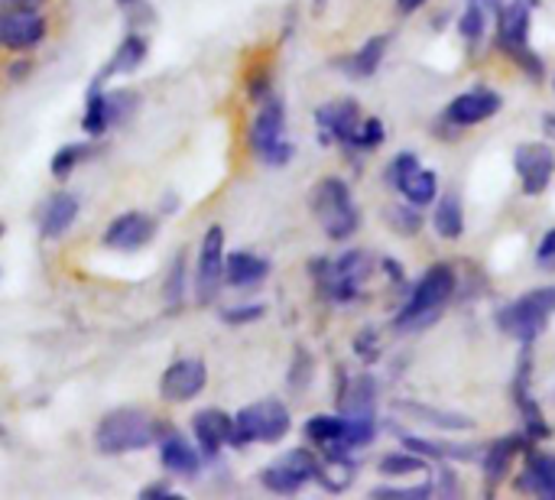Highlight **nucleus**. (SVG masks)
<instances>
[{
  "label": "nucleus",
  "instance_id": "1",
  "mask_svg": "<svg viewBox=\"0 0 555 500\" xmlns=\"http://www.w3.org/2000/svg\"><path fill=\"white\" fill-rule=\"evenodd\" d=\"M540 0H504L498 10L494 23V46L504 59H511L530 81L546 78V62L543 55L530 46V29H533V10Z\"/></svg>",
  "mask_w": 555,
  "mask_h": 500
},
{
  "label": "nucleus",
  "instance_id": "2",
  "mask_svg": "<svg viewBox=\"0 0 555 500\" xmlns=\"http://www.w3.org/2000/svg\"><path fill=\"white\" fill-rule=\"evenodd\" d=\"M459 293V270L452 260H439L433 264L413 286L406 303L400 306L393 325L400 332H413V329H426L429 322L439 319V312L449 306V299Z\"/></svg>",
  "mask_w": 555,
  "mask_h": 500
},
{
  "label": "nucleus",
  "instance_id": "3",
  "mask_svg": "<svg viewBox=\"0 0 555 500\" xmlns=\"http://www.w3.org/2000/svg\"><path fill=\"white\" fill-rule=\"evenodd\" d=\"M172 433L166 430L159 420H153L150 413L137 410V407H124V410H111L98 430H94V446L104 456H127V452H140L150 446H159V439Z\"/></svg>",
  "mask_w": 555,
  "mask_h": 500
},
{
  "label": "nucleus",
  "instance_id": "4",
  "mask_svg": "<svg viewBox=\"0 0 555 500\" xmlns=\"http://www.w3.org/2000/svg\"><path fill=\"white\" fill-rule=\"evenodd\" d=\"M309 208L328 241H348L361 228V211H358L354 192L338 176H325L315 182V189L309 195Z\"/></svg>",
  "mask_w": 555,
  "mask_h": 500
},
{
  "label": "nucleus",
  "instance_id": "5",
  "mask_svg": "<svg viewBox=\"0 0 555 500\" xmlns=\"http://www.w3.org/2000/svg\"><path fill=\"white\" fill-rule=\"evenodd\" d=\"M374 270H377V260L367 251H348L338 260H315L309 267V273L319 283V293L328 303H354Z\"/></svg>",
  "mask_w": 555,
  "mask_h": 500
},
{
  "label": "nucleus",
  "instance_id": "6",
  "mask_svg": "<svg viewBox=\"0 0 555 500\" xmlns=\"http://www.w3.org/2000/svg\"><path fill=\"white\" fill-rule=\"evenodd\" d=\"M289 426V410L280 400H260L231 416V446L244 449L254 443H280Z\"/></svg>",
  "mask_w": 555,
  "mask_h": 500
},
{
  "label": "nucleus",
  "instance_id": "7",
  "mask_svg": "<svg viewBox=\"0 0 555 500\" xmlns=\"http://www.w3.org/2000/svg\"><path fill=\"white\" fill-rule=\"evenodd\" d=\"M257 104L260 107L250 124V146L267 166H286L293 159V143L283 137L286 133V107L273 94H267Z\"/></svg>",
  "mask_w": 555,
  "mask_h": 500
},
{
  "label": "nucleus",
  "instance_id": "8",
  "mask_svg": "<svg viewBox=\"0 0 555 500\" xmlns=\"http://www.w3.org/2000/svg\"><path fill=\"white\" fill-rule=\"evenodd\" d=\"M511 397H514V407L524 420V433L530 436L533 446L553 439V426L540 407V400L533 397V345H524L520 358H517V371H514V381H511Z\"/></svg>",
  "mask_w": 555,
  "mask_h": 500
},
{
  "label": "nucleus",
  "instance_id": "9",
  "mask_svg": "<svg viewBox=\"0 0 555 500\" xmlns=\"http://www.w3.org/2000/svg\"><path fill=\"white\" fill-rule=\"evenodd\" d=\"M387 182L403 195V202H413L420 208H433V202L442 195L439 192V172L426 169L413 150L397 153L387 166Z\"/></svg>",
  "mask_w": 555,
  "mask_h": 500
},
{
  "label": "nucleus",
  "instance_id": "10",
  "mask_svg": "<svg viewBox=\"0 0 555 500\" xmlns=\"http://www.w3.org/2000/svg\"><path fill=\"white\" fill-rule=\"evenodd\" d=\"M319 469H322V459L312 449H293L263 469L260 485L273 495H299L306 485L319 478Z\"/></svg>",
  "mask_w": 555,
  "mask_h": 500
},
{
  "label": "nucleus",
  "instance_id": "11",
  "mask_svg": "<svg viewBox=\"0 0 555 500\" xmlns=\"http://www.w3.org/2000/svg\"><path fill=\"white\" fill-rule=\"evenodd\" d=\"M530 436L527 433H507L501 439H494L491 446L481 449V478H485V488L488 495H494L498 488H504L511 478H514V469L517 462L524 459V452L530 449Z\"/></svg>",
  "mask_w": 555,
  "mask_h": 500
},
{
  "label": "nucleus",
  "instance_id": "12",
  "mask_svg": "<svg viewBox=\"0 0 555 500\" xmlns=\"http://www.w3.org/2000/svg\"><path fill=\"white\" fill-rule=\"evenodd\" d=\"M514 169L520 179V192L540 198L550 192L555 179V150L543 140H527L514 150Z\"/></svg>",
  "mask_w": 555,
  "mask_h": 500
},
{
  "label": "nucleus",
  "instance_id": "13",
  "mask_svg": "<svg viewBox=\"0 0 555 500\" xmlns=\"http://www.w3.org/2000/svg\"><path fill=\"white\" fill-rule=\"evenodd\" d=\"M501 107H504V94H501V91H494L491 85H475V88L455 94V98L446 104L442 117H446L449 124L468 130V127H478V124H488L491 117H498Z\"/></svg>",
  "mask_w": 555,
  "mask_h": 500
},
{
  "label": "nucleus",
  "instance_id": "14",
  "mask_svg": "<svg viewBox=\"0 0 555 500\" xmlns=\"http://www.w3.org/2000/svg\"><path fill=\"white\" fill-rule=\"evenodd\" d=\"M224 283V231L215 225L205 231L202 247H198V264H195V299L198 306H208L218 299Z\"/></svg>",
  "mask_w": 555,
  "mask_h": 500
},
{
  "label": "nucleus",
  "instance_id": "15",
  "mask_svg": "<svg viewBox=\"0 0 555 500\" xmlns=\"http://www.w3.org/2000/svg\"><path fill=\"white\" fill-rule=\"evenodd\" d=\"M364 114H361V104L354 98H341V101H328L315 111V124H319V140L322 143H338L345 150H351L354 143V133L361 127Z\"/></svg>",
  "mask_w": 555,
  "mask_h": 500
},
{
  "label": "nucleus",
  "instance_id": "16",
  "mask_svg": "<svg viewBox=\"0 0 555 500\" xmlns=\"http://www.w3.org/2000/svg\"><path fill=\"white\" fill-rule=\"evenodd\" d=\"M46 39V16L36 7H7L0 10V49L26 52Z\"/></svg>",
  "mask_w": 555,
  "mask_h": 500
},
{
  "label": "nucleus",
  "instance_id": "17",
  "mask_svg": "<svg viewBox=\"0 0 555 500\" xmlns=\"http://www.w3.org/2000/svg\"><path fill=\"white\" fill-rule=\"evenodd\" d=\"M208 384V368L202 358H179L159 377V397L166 403H189Z\"/></svg>",
  "mask_w": 555,
  "mask_h": 500
},
{
  "label": "nucleus",
  "instance_id": "18",
  "mask_svg": "<svg viewBox=\"0 0 555 500\" xmlns=\"http://www.w3.org/2000/svg\"><path fill=\"white\" fill-rule=\"evenodd\" d=\"M133 104H137V94H130V91H94L88 98V107L81 117L85 133H91V137L107 133L117 120H124L133 111Z\"/></svg>",
  "mask_w": 555,
  "mask_h": 500
},
{
  "label": "nucleus",
  "instance_id": "19",
  "mask_svg": "<svg viewBox=\"0 0 555 500\" xmlns=\"http://www.w3.org/2000/svg\"><path fill=\"white\" fill-rule=\"evenodd\" d=\"M520 462L524 469L514 478V491L530 495V498L555 500V452H543L530 446Z\"/></svg>",
  "mask_w": 555,
  "mask_h": 500
},
{
  "label": "nucleus",
  "instance_id": "20",
  "mask_svg": "<svg viewBox=\"0 0 555 500\" xmlns=\"http://www.w3.org/2000/svg\"><path fill=\"white\" fill-rule=\"evenodd\" d=\"M153 234H156V221H153L150 215H143V211H124L120 218H114V221L107 225V231H104L101 241H104V247H111V251L130 254V251L146 247Z\"/></svg>",
  "mask_w": 555,
  "mask_h": 500
},
{
  "label": "nucleus",
  "instance_id": "21",
  "mask_svg": "<svg viewBox=\"0 0 555 500\" xmlns=\"http://www.w3.org/2000/svg\"><path fill=\"white\" fill-rule=\"evenodd\" d=\"M302 433H306L309 446H315L325 459L351 456L348 443H345V416L341 413H315L312 420H306Z\"/></svg>",
  "mask_w": 555,
  "mask_h": 500
},
{
  "label": "nucleus",
  "instance_id": "22",
  "mask_svg": "<svg viewBox=\"0 0 555 500\" xmlns=\"http://www.w3.org/2000/svg\"><path fill=\"white\" fill-rule=\"evenodd\" d=\"M397 413H403L410 423L439 430V433H472L475 420L465 413H452V410H439V407H426V403H393Z\"/></svg>",
  "mask_w": 555,
  "mask_h": 500
},
{
  "label": "nucleus",
  "instance_id": "23",
  "mask_svg": "<svg viewBox=\"0 0 555 500\" xmlns=\"http://www.w3.org/2000/svg\"><path fill=\"white\" fill-rule=\"evenodd\" d=\"M192 433H195V443L202 446V452L211 459L224 446H231V416L224 410H198L192 420Z\"/></svg>",
  "mask_w": 555,
  "mask_h": 500
},
{
  "label": "nucleus",
  "instance_id": "24",
  "mask_svg": "<svg viewBox=\"0 0 555 500\" xmlns=\"http://www.w3.org/2000/svg\"><path fill=\"white\" fill-rule=\"evenodd\" d=\"M387 49H390V36L380 33V36H371L364 46H358L351 55H345L338 65H341L351 78H371V75H377V68L384 65Z\"/></svg>",
  "mask_w": 555,
  "mask_h": 500
},
{
  "label": "nucleus",
  "instance_id": "25",
  "mask_svg": "<svg viewBox=\"0 0 555 500\" xmlns=\"http://www.w3.org/2000/svg\"><path fill=\"white\" fill-rule=\"evenodd\" d=\"M75 218H78V198L68 195V192H55V195L46 202V208H42L39 234H42L46 241H55V238H62V234L75 225Z\"/></svg>",
  "mask_w": 555,
  "mask_h": 500
},
{
  "label": "nucleus",
  "instance_id": "26",
  "mask_svg": "<svg viewBox=\"0 0 555 500\" xmlns=\"http://www.w3.org/2000/svg\"><path fill=\"white\" fill-rule=\"evenodd\" d=\"M159 459H163V469L172 472V475H179V478H195L198 469H202V459H198L195 446H189L176 433H166L159 439Z\"/></svg>",
  "mask_w": 555,
  "mask_h": 500
},
{
  "label": "nucleus",
  "instance_id": "27",
  "mask_svg": "<svg viewBox=\"0 0 555 500\" xmlns=\"http://www.w3.org/2000/svg\"><path fill=\"white\" fill-rule=\"evenodd\" d=\"M267 273H270V260H263L250 251H237V254L224 257V280L234 290H250V286L263 283Z\"/></svg>",
  "mask_w": 555,
  "mask_h": 500
},
{
  "label": "nucleus",
  "instance_id": "28",
  "mask_svg": "<svg viewBox=\"0 0 555 500\" xmlns=\"http://www.w3.org/2000/svg\"><path fill=\"white\" fill-rule=\"evenodd\" d=\"M433 228L442 241H459L465 234V205L455 192L433 202Z\"/></svg>",
  "mask_w": 555,
  "mask_h": 500
},
{
  "label": "nucleus",
  "instance_id": "29",
  "mask_svg": "<svg viewBox=\"0 0 555 500\" xmlns=\"http://www.w3.org/2000/svg\"><path fill=\"white\" fill-rule=\"evenodd\" d=\"M143 59H146V39L137 36V33H130V36L117 46V52L111 55V62H107V68L98 75V81H104V78H111V75H130V72H137V68L143 65Z\"/></svg>",
  "mask_w": 555,
  "mask_h": 500
},
{
  "label": "nucleus",
  "instance_id": "30",
  "mask_svg": "<svg viewBox=\"0 0 555 500\" xmlns=\"http://www.w3.org/2000/svg\"><path fill=\"white\" fill-rule=\"evenodd\" d=\"M341 413H361V410H374L377 407V381L371 374H358L351 377L341 394H338Z\"/></svg>",
  "mask_w": 555,
  "mask_h": 500
},
{
  "label": "nucleus",
  "instance_id": "31",
  "mask_svg": "<svg viewBox=\"0 0 555 500\" xmlns=\"http://www.w3.org/2000/svg\"><path fill=\"white\" fill-rule=\"evenodd\" d=\"M426 469H429V462H426L423 456L410 452V449L387 452V456L377 462V472H380L384 478H393V482H400V478H413V475H420V472H426Z\"/></svg>",
  "mask_w": 555,
  "mask_h": 500
},
{
  "label": "nucleus",
  "instance_id": "32",
  "mask_svg": "<svg viewBox=\"0 0 555 500\" xmlns=\"http://www.w3.org/2000/svg\"><path fill=\"white\" fill-rule=\"evenodd\" d=\"M488 16H491V10H485L481 3H472V0L465 3L462 16L455 20V29H459V36L465 39L468 49H478L481 39L488 36Z\"/></svg>",
  "mask_w": 555,
  "mask_h": 500
},
{
  "label": "nucleus",
  "instance_id": "33",
  "mask_svg": "<svg viewBox=\"0 0 555 500\" xmlns=\"http://www.w3.org/2000/svg\"><path fill=\"white\" fill-rule=\"evenodd\" d=\"M387 225H390L393 234H400V238H416V234L426 228V218H423L420 205L400 202V205H390V208H387Z\"/></svg>",
  "mask_w": 555,
  "mask_h": 500
},
{
  "label": "nucleus",
  "instance_id": "34",
  "mask_svg": "<svg viewBox=\"0 0 555 500\" xmlns=\"http://www.w3.org/2000/svg\"><path fill=\"white\" fill-rule=\"evenodd\" d=\"M436 495V482H416V485H380L371 491V498L377 500H429Z\"/></svg>",
  "mask_w": 555,
  "mask_h": 500
},
{
  "label": "nucleus",
  "instance_id": "35",
  "mask_svg": "<svg viewBox=\"0 0 555 500\" xmlns=\"http://www.w3.org/2000/svg\"><path fill=\"white\" fill-rule=\"evenodd\" d=\"M384 140H387V127H384V120H380V117H364V120H361V127H358V133H354L351 150H354V153H371V150L384 146Z\"/></svg>",
  "mask_w": 555,
  "mask_h": 500
},
{
  "label": "nucleus",
  "instance_id": "36",
  "mask_svg": "<svg viewBox=\"0 0 555 500\" xmlns=\"http://www.w3.org/2000/svg\"><path fill=\"white\" fill-rule=\"evenodd\" d=\"M94 150L88 146V143H68V146H62L55 156H52V163H49V169H52V176H59V179H65L78 163H85L88 156H91Z\"/></svg>",
  "mask_w": 555,
  "mask_h": 500
},
{
  "label": "nucleus",
  "instance_id": "37",
  "mask_svg": "<svg viewBox=\"0 0 555 500\" xmlns=\"http://www.w3.org/2000/svg\"><path fill=\"white\" fill-rule=\"evenodd\" d=\"M182 296H185V257H176L172 270H169V280H166V303L179 306Z\"/></svg>",
  "mask_w": 555,
  "mask_h": 500
},
{
  "label": "nucleus",
  "instance_id": "38",
  "mask_svg": "<svg viewBox=\"0 0 555 500\" xmlns=\"http://www.w3.org/2000/svg\"><path fill=\"white\" fill-rule=\"evenodd\" d=\"M354 355H358L364 364H374V361L380 358V332H377V329L358 332V338H354Z\"/></svg>",
  "mask_w": 555,
  "mask_h": 500
},
{
  "label": "nucleus",
  "instance_id": "39",
  "mask_svg": "<svg viewBox=\"0 0 555 500\" xmlns=\"http://www.w3.org/2000/svg\"><path fill=\"white\" fill-rule=\"evenodd\" d=\"M537 267L543 273H555V225L540 238V244H537Z\"/></svg>",
  "mask_w": 555,
  "mask_h": 500
},
{
  "label": "nucleus",
  "instance_id": "40",
  "mask_svg": "<svg viewBox=\"0 0 555 500\" xmlns=\"http://www.w3.org/2000/svg\"><path fill=\"white\" fill-rule=\"evenodd\" d=\"M260 316H263V306H241V309H228L224 322L228 325H247V322H257Z\"/></svg>",
  "mask_w": 555,
  "mask_h": 500
},
{
  "label": "nucleus",
  "instance_id": "41",
  "mask_svg": "<svg viewBox=\"0 0 555 500\" xmlns=\"http://www.w3.org/2000/svg\"><path fill=\"white\" fill-rule=\"evenodd\" d=\"M530 296V303L540 309V312H546V316H553L555 312V283L553 286H540V290H530L527 293Z\"/></svg>",
  "mask_w": 555,
  "mask_h": 500
},
{
  "label": "nucleus",
  "instance_id": "42",
  "mask_svg": "<svg viewBox=\"0 0 555 500\" xmlns=\"http://www.w3.org/2000/svg\"><path fill=\"white\" fill-rule=\"evenodd\" d=\"M459 491H462L459 475H455V472H449V469H442V472H439V478H436V495H442V498H455Z\"/></svg>",
  "mask_w": 555,
  "mask_h": 500
},
{
  "label": "nucleus",
  "instance_id": "43",
  "mask_svg": "<svg viewBox=\"0 0 555 500\" xmlns=\"http://www.w3.org/2000/svg\"><path fill=\"white\" fill-rule=\"evenodd\" d=\"M433 133H436L439 140H446V143H452V140H462V137H465V130H462V127H455V124H449L442 114L433 120Z\"/></svg>",
  "mask_w": 555,
  "mask_h": 500
},
{
  "label": "nucleus",
  "instance_id": "44",
  "mask_svg": "<svg viewBox=\"0 0 555 500\" xmlns=\"http://www.w3.org/2000/svg\"><path fill=\"white\" fill-rule=\"evenodd\" d=\"M377 267H380V270H384V273H387V277H390V280L397 283V286H406V273H403V267H400V264H397L393 257H384V260H380Z\"/></svg>",
  "mask_w": 555,
  "mask_h": 500
},
{
  "label": "nucleus",
  "instance_id": "45",
  "mask_svg": "<svg viewBox=\"0 0 555 500\" xmlns=\"http://www.w3.org/2000/svg\"><path fill=\"white\" fill-rule=\"evenodd\" d=\"M140 498L143 500H176V491H169L166 485H150V488H143V491H140Z\"/></svg>",
  "mask_w": 555,
  "mask_h": 500
},
{
  "label": "nucleus",
  "instance_id": "46",
  "mask_svg": "<svg viewBox=\"0 0 555 500\" xmlns=\"http://www.w3.org/2000/svg\"><path fill=\"white\" fill-rule=\"evenodd\" d=\"M426 3H429V0H397V10L410 16V13H416V10H423Z\"/></svg>",
  "mask_w": 555,
  "mask_h": 500
},
{
  "label": "nucleus",
  "instance_id": "47",
  "mask_svg": "<svg viewBox=\"0 0 555 500\" xmlns=\"http://www.w3.org/2000/svg\"><path fill=\"white\" fill-rule=\"evenodd\" d=\"M39 3L42 0H0V10H7V7H36L39 10Z\"/></svg>",
  "mask_w": 555,
  "mask_h": 500
},
{
  "label": "nucleus",
  "instance_id": "48",
  "mask_svg": "<svg viewBox=\"0 0 555 500\" xmlns=\"http://www.w3.org/2000/svg\"><path fill=\"white\" fill-rule=\"evenodd\" d=\"M472 3H481V7H485V10H491V13H498V10H501V3H504V0H472Z\"/></svg>",
  "mask_w": 555,
  "mask_h": 500
},
{
  "label": "nucleus",
  "instance_id": "49",
  "mask_svg": "<svg viewBox=\"0 0 555 500\" xmlns=\"http://www.w3.org/2000/svg\"><path fill=\"white\" fill-rule=\"evenodd\" d=\"M546 133H550V137H555V114H550V117H546Z\"/></svg>",
  "mask_w": 555,
  "mask_h": 500
},
{
  "label": "nucleus",
  "instance_id": "50",
  "mask_svg": "<svg viewBox=\"0 0 555 500\" xmlns=\"http://www.w3.org/2000/svg\"><path fill=\"white\" fill-rule=\"evenodd\" d=\"M325 7H328V0H312V10H315V13H322Z\"/></svg>",
  "mask_w": 555,
  "mask_h": 500
},
{
  "label": "nucleus",
  "instance_id": "51",
  "mask_svg": "<svg viewBox=\"0 0 555 500\" xmlns=\"http://www.w3.org/2000/svg\"><path fill=\"white\" fill-rule=\"evenodd\" d=\"M117 3H124V7H133L137 0H117Z\"/></svg>",
  "mask_w": 555,
  "mask_h": 500
},
{
  "label": "nucleus",
  "instance_id": "52",
  "mask_svg": "<svg viewBox=\"0 0 555 500\" xmlns=\"http://www.w3.org/2000/svg\"><path fill=\"white\" fill-rule=\"evenodd\" d=\"M0 238H3V221H0Z\"/></svg>",
  "mask_w": 555,
  "mask_h": 500
},
{
  "label": "nucleus",
  "instance_id": "53",
  "mask_svg": "<svg viewBox=\"0 0 555 500\" xmlns=\"http://www.w3.org/2000/svg\"><path fill=\"white\" fill-rule=\"evenodd\" d=\"M553 91H555V72H553Z\"/></svg>",
  "mask_w": 555,
  "mask_h": 500
}]
</instances>
